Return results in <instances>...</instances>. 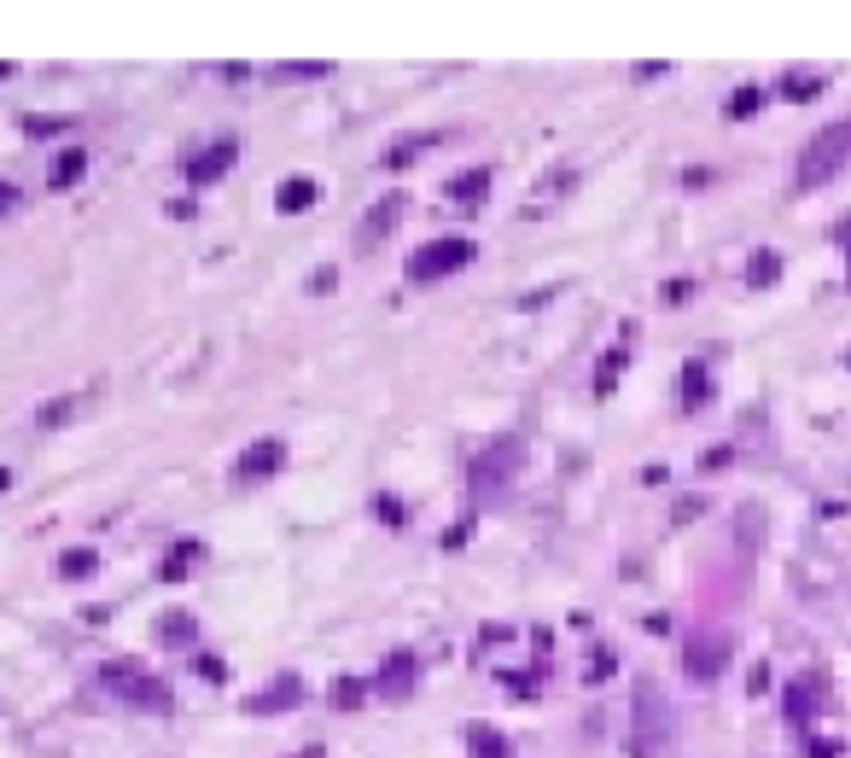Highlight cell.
<instances>
[{"label": "cell", "mask_w": 851, "mask_h": 758, "mask_svg": "<svg viewBox=\"0 0 851 758\" xmlns=\"http://www.w3.org/2000/svg\"><path fill=\"white\" fill-rule=\"evenodd\" d=\"M397 216H403V199H397V193H391V199H379V205H374V216L362 222V240H368V245H374V240H385V234L397 228Z\"/></svg>", "instance_id": "15"}, {"label": "cell", "mask_w": 851, "mask_h": 758, "mask_svg": "<svg viewBox=\"0 0 851 758\" xmlns=\"http://www.w3.org/2000/svg\"><path fill=\"white\" fill-rule=\"evenodd\" d=\"M59 572H65V578H88V572H94V554H88V549H70L65 560H59Z\"/></svg>", "instance_id": "22"}, {"label": "cell", "mask_w": 851, "mask_h": 758, "mask_svg": "<svg viewBox=\"0 0 851 758\" xmlns=\"http://www.w3.org/2000/svg\"><path fill=\"white\" fill-rule=\"evenodd\" d=\"M519 461H525V449L513 444V438H502V444H490L484 455L473 461V484H478V496H490L502 479H513L519 473Z\"/></svg>", "instance_id": "7"}, {"label": "cell", "mask_w": 851, "mask_h": 758, "mask_svg": "<svg viewBox=\"0 0 851 758\" xmlns=\"http://www.w3.org/2000/svg\"><path fill=\"white\" fill-rule=\"evenodd\" d=\"M298 700H304V683H298V677H286L280 689H263V694H251L245 706H251V712H286V706H298Z\"/></svg>", "instance_id": "11"}, {"label": "cell", "mask_w": 851, "mask_h": 758, "mask_svg": "<svg viewBox=\"0 0 851 758\" xmlns=\"http://www.w3.org/2000/svg\"><path fill=\"white\" fill-rule=\"evenodd\" d=\"M776 280H782V251H770V245H764V251H752L747 286H752V292H764V286H776Z\"/></svg>", "instance_id": "13"}, {"label": "cell", "mask_w": 851, "mask_h": 758, "mask_svg": "<svg viewBox=\"0 0 851 758\" xmlns=\"http://www.w3.org/2000/svg\"><path fill=\"white\" fill-rule=\"evenodd\" d=\"M414 683H420V659H414V654H391V659H385V671H379L374 689H379V694H391V700H403Z\"/></svg>", "instance_id": "9"}, {"label": "cell", "mask_w": 851, "mask_h": 758, "mask_svg": "<svg viewBox=\"0 0 851 758\" xmlns=\"http://www.w3.org/2000/svg\"><path fill=\"white\" fill-rule=\"evenodd\" d=\"M82 164H88L82 152H65V158H59V170H53V187H70V181L82 175Z\"/></svg>", "instance_id": "24"}, {"label": "cell", "mask_w": 851, "mask_h": 758, "mask_svg": "<svg viewBox=\"0 0 851 758\" xmlns=\"http://www.w3.org/2000/svg\"><path fill=\"white\" fill-rule=\"evenodd\" d=\"M706 397H712V379H706V362H688L682 368V409H706Z\"/></svg>", "instance_id": "14"}, {"label": "cell", "mask_w": 851, "mask_h": 758, "mask_svg": "<svg viewBox=\"0 0 851 758\" xmlns=\"http://www.w3.org/2000/svg\"><path fill=\"white\" fill-rule=\"evenodd\" d=\"M467 263H473V240L449 234V240H432L426 251H414V257H409V280H414V286H432V280L455 275V269H467Z\"/></svg>", "instance_id": "5"}, {"label": "cell", "mask_w": 851, "mask_h": 758, "mask_svg": "<svg viewBox=\"0 0 851 758\" xmlns=\"http://www.w3.org/2000/svg\"><path fill=\"white\" fill-rule=\"evenodd\" d=\"M467 741H473V758H508V741H502L496 729H484V724H478Z\"/></svg>", "instance_id": "17"}, {"label": "cell", "mask_w": 851, "mask_h": 758, "mask_svg": "<svg viewBox=\"0 0 851 758\" xmlns=\"http://www.w3.org/2000/svg\"><path fill=\"white\" fill-rule=\"evenodd\" d=\"M688 292H694V280H671V286H665V304H682Z\"/></svg>", "instance_id": "27"}, {"label": "cell", "mask_w": 851, "mask_h": 758, "mask_svg": "<svg viewBox=\"0 0 851 758\" xmlns=\"http://www.w3.org/2000/svg\"><path fill=\"white\" fill-rule=\"evenodd\" d=\"M6 484H12V473H6V467H0V490H6Z\"/></svg>", "instance_id": "29"}, {"label": "cell", "mask_w": 851, "mask_h": 758, "mask_svg": "<svg viewBox=\"0 0 851 758\" xmlns=\"http://www.w3.org/2000/svg\"><path fill=\"white\" fill-rule=\"evenodd\" d=\"M315 199H321V187H315L309 175H292V181L280 187V199H274V210H286V216H298V210H309Z\"/></svg>", "instance_id": "12"}, {"label": "cell", "mask_w": 851, "mask_h": 758, "mask_svg": "<svg viewBox=\"0 0 851 758\" xmlns=\"http://www.w3.org/2000/svg\"><path fill=\"white\" fill-rule=\"evenodd\" d=\"M758 105H764V88H758V82H741V88L729 94V105H723V111H729L735 123H747V117L758 111Z\"/></svg>", "instance_id": "16"}, {"label": "cell", "mask_w": 851, "mask_h": 758, "mask_svg": "<svg viewBox=\"0 0 851 758\" xmlns=\"http://www.w3.org/2000/svg\"><path fill=\"white\" fill-rule=\"evenodd\" d=\"M846 164H851V117H834V123L811 129V140L799 146V164H793V187H799V193H811V187H828L834 175H846Z\"/></svg>", "instance_id": "1"}, {"label": "cell", "mask_w": 851, "mask_h": 758, "mask_svg": "<svg viewBox=\"0 0 851 758\" xmlns=\"http://www.w3.org/2000/svg\"><path fill=\"white\" fill-rule=\"evenodd\" d=\"M782 94H787V100H799V105L817 100V94H822V76H799V70H793V76H782Z\"/></svg>", "instance_id": "18"}, {"label": "cell", "mask_w": 851, "mask_h": 758, "mask_svg": "<svg viewBox=\"0 0 851 758\" xmlns=\"http://www.w3.org/2000/svg\"><path fill=\"white\" fill-rule=\"evenodd\" d=\"M805 758H840V747L828 735H805Z\"/></svg>", "instance_id": "26"}, {"label": "cell", "mask_w": 851, "mask_h": 758, "mask_svg": "<svg viewBox=\"0 0 851 758\" xmlns=\"http://www.w3.org/2000/svg\"><path fill=\"white\" fill-rule=\"evenodd\" d=\"M484 181H490L484 170H473L467 181H455V199H461V205H478V199H484Z\"/></svg>", "instance_id": "23"}, {"label": "cell", "mask_w": 851, "mask_h": 758, "mask_svg": "<svg viewBox=\"0 0 851 758\" xmlns=\"http://www.w3.org/2000/svg\"><path fill=\"white\" fill-rule=\"evenodd\" d=\"M636 758H671L677 753V712H671V700H665V689L653 683V677H642L636 683Z\"/></svg>", "instance_id": "2"}, {"label": "cell", "mask_w": 851, "mask_h": 758, "mask_svg": "<svg viewBox=\"0 0 851 758\" xmlns=\"http://www.w3.org/2000/svg\"><path fill=\"white\" fill-rule=\"evenodd\" d=\"M228 164H234V140H216V146H205V152L187 164V181H193V187H205V181H216Z\"/></svg>", "instance_id": "10"}, {"label": "cell", "mask_w": 851, "mask_h": 758, "mask_svg": "<svg viewBox=\"0 0 851 758\" xmlns=\"http://www.w3.org/2000/svg\"><path fill=\"white\" fill-rule=\"evenodd\" d=\"M426 140H432V135H403L397 146H391V152H385V164H391V170H397V164H409V158L420 152V146H426Z\"/></svg>", "instance_id": "20"}, {"label": "cell", "mask_w": 851, "mask_h": 758, "mask_svg": "<svg viewBox=\"0 0 851 758\" xmlns=\"http://www.w3.org/2000/svg\"><path fill=\"white\" fill-rule=\"evenodd\" d=\"M12 199H18V193H12V187H0V205H12Z\"/></svg>", "instance_id": "28"}, {"label": "cell", "mask_w": 851, "mask_h": 758, "mask_svg": "<svg viewBox=\"0 0 851 758\" xmlns=\"http://www.w3.org/2000/svg\"><path fill=\"white\" fill-rule=\"evenodd\" d=\"M362 694H368V683H362V677H344V683H333V706H344V712H350V706H362Z\"/></svg>", "instance_id": "19"}, {"label": "cell", "mask_w": 851, "mask_h": 758, "mask_svg": "<svg viewBox=\"0 0 851 758\" xmlns=\"http://www.w3.org/2000/svg\"><path fill=\"white\" fill-rule=\"evenodd\" d=\"M76 403H82V397H65V403H53V409H41V426H59V420H70V414H76Z\"/></svg>", "instance_id": "25"}, {"label": "cell", "mask_w": 851, "mask_h": 758, "mask_svg": "<svg viewBox=\"0 0 851 758\" xmlns=\"http://www.w3.org/2000/svg\"><path fill=\"white\" fill-rule=\"evenodd\" d=\"M280 467H286V444H280V438H257V444L234 461V479H269Z\"/></svg>", "instance_id": "8"}, {"label": "cell", "mask_w": 851, "mask_h": 758, "mask_svg": "<svg viewBox=\"0 0 851 758\" xmlns=\"http://www.w3.org/2000/svg\"><path fill=\"white\" fill-rule=\"evenodd\" d=\"M822 706H828V677L822 671H805V677L787 683V724L793 729H811Z\"/></svg>", "instance_id": "6"}, {"label": "cell", "mask_w": 851, "mask_h": 758, "mask_svg": "<svg viewBox=\"0 0 851 758\" xmlns=\"http://www.w3.org/2000/svg\"><path fill=\"white\" fill-rule=\"evenodd\" d=\"M100 677H105V689H111V694L135 700V706H146V712H164V706H170V689H164V683H158L140 659H111Z\"/></svg>", "instance_id": "4"}, {"label": "cell", "mask_w": 851, "mask_h": 758, "mask_svg": "<svg viewBox=\"0 0 851 758\" xmlns=\"http://www.w3.org/2000/svg\"><path fill=\"white\" fill-rule=\"evenodd\" d=\"M846 286H851V251H846Z\"/></svg>", "instance_id": "30"}, {"label": "cell", "mask_w": 851, "mask_h": 758, "mask_svg": "<svg viewBox=\"0 0 851 758\" xmlns=\"http://www.w3.org/2000/svg\"><path fill=\"white\" fill-rule=\"evenodd\" d=\"M158 630H164V642H187V636H193V619H187V613H164Z\"/></svg>", "instance_id": "21"}, {"label": "cell", "mask_w": 851, "mask_h": 758, "mask_svg": "<svg viewBox=\"0 0 851 758\" xmlns=\"http://www.w3.org/2000/svg\"><path fill=\"white\" fill-rule=\"evenodd\" d=\"M729 659H735V630H723V624H694V630L682 636V671H688V683H700V689L729 671Z\"/></svg>", "instance_id": "3"}]
</instances>
